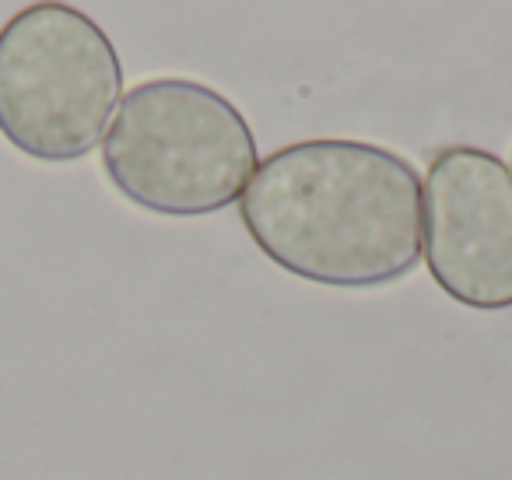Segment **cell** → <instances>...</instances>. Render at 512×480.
<instances>
[{"label":"cell","instance_id":"cell-4","mask_svg":"<svg viewBox=\"0 0 512 480\" xmlns=\"http://www.w3.org/2000/svg\"><path fill=\"white\" fill-rule=\"evenodd\" d=\"M421 256L453 302L512 309V169L498 155L453 144L421 179Z\"/></svg>","mask_w":512,"mask_h":480},{"label":"cell","instance_id":"cell-2","mask_svg":"<svg viewBox=\"0 0 512 480\" xmlns=\"http://www.w3.org/2000/svg\"><path fill=\"white\" fill-rule=\"evenodd\" d=\"M256 165L246 116L190 78H151L130 88L102 144L113 190L162 218L225 211L242 197Z\"/></svg>","mask_w":512,"mask_h":480},{"label":"cell","instance_id":"cell-1","mask_svg":"<svg viewBox=\"0 0 512 480\" xmlns=\"http://www.w3.org/2000/svg\"><path fill=\"white\" fill-rule=\"evenodd\" d=\"M239 218L274 267L323 288H386L421 263V176L369 141L278 148L242 190Z\"/></svg>","mask_w":512,"mask_h":480},{"label":"cell","instance_id":"cell-3","mask_svg":"<svg viewBox=\"0 0 512 480\" xmlns=\"http://www.w3.org/2000/svg\"><path fill=\"white\" fill-rule=\"evenodd\" d=\"M123 99V64L95 18L36 0L0 29V137L25 158L92 155Z\"/></svg>","mask_w":512,"mask_h":480}]
</instances>
